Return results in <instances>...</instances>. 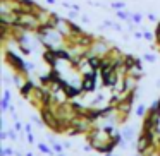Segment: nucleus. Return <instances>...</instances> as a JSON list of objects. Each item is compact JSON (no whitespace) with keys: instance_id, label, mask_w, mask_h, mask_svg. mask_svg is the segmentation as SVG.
I'll return each mask as SVG.
<instances>
[{"instance_id":"16","label":"nucleus","mask_w":160,"mask_h":156,"mask_svg":"<svg viewBox=\"0 0 160 156\" xmlns=\"http://www.w3.org/2000/svg\"><path fill=\"white\" fill-rule=\"evenodd\" d=\"M112 7L117 9V11H121V9H124V4H122V2H114V4H112Z\"/></svg>"},{"instance_id":"12","label":"nucleus","mask_w":160,"mask_h":156,"mask_svg":"<svg viewBox=\"0 0 160 156\" xmlns=\"http://www.w3.org/2000/svg\"><path fill=\"white\" fill-rule=\"evenodd\" d=\"M52 148H53V151H55V153H62L64 149H66V148H64V144H60V142H53Z\"/></svg>"},{"instance_id":"4","label":"nucleus","mask_w":160,"mask_h":156,"mask_svg":"<svg viewBox=\"0 0 160 156\" xmlns=\"http://www.w3.org/2000/svg\"><path fill=\"white\" fill-rule=\"evenodd\" d=\"M102 62H103V57H98V55L88 57V65H90L91 70H100L102 69Z\"/></svg>"},{"instance_id":"25","label":"nucleus","mask_w":160,"mask_h":156,"mask_svg":"<svg viewBox=\"0 0 160 156\" xmlns=\"http://www.w3.org/2000/svg\"><path fill=\"white\" fill-rule=\"evenodd\" d=\"M64 148H66V149H71V148H72V144H71L69 141H66V142H64Z\"/></svg>"},{"instance_id":"3","label":"nucleus","mask_w":160,"mask_h":156,"mask_svg":"<svg viewBox=\"0 0 160 156\" xmlns=\"http://www.w3.org/2000/svg\"><path fill=\"white\" fill-rule=\"evenodd\" d=\"M33 89H35V83H33L31 79H26V83L22 84V87L19 89V93H21V96H22V98H26V100H28L29 94L33 93Z\"/></svg>"},{"instance_id":"8","label":"nucleus","mask_w":160,"mask_h":156,"mask_svg":"<svg viewBox=\"0 0 160 156\" xmlns=\"http://www.w3.org/2000/svg\"><path fill=\"white\" fill-rule=\"evenodd\" d=\"M134 113L138 115V117H145V115L148 113V108H146L145 105H138V108L134 110Z\"/></svg>"},{"instance_id":"17","label":"nucleus","mask_w":160,"mask_h":156,"mask_svg":"<svg viewBox=\"0 0 160 156\" xmlns=\"http://www.w3.org/2000/svg\"><path fill=\"white\" fill-rule=\"evenodd\" d=\"M26 69H28V72H33V70H35V64H33V62H26Z\"/></svg>"},{"instance_id":"2","label":"nucleus","mask_w":160,"mask_h":156,"mask_svg":"<svg viewBox=\"0 0 160 156\" xmlns=\"http://www.w3.org/2000/svg\"><path fill=\"white\" fill-rule=\"evenodd\" d=\"M81 89H83V93H93L97 89V79H93V77H83L81 79Z\"/></svg>"},{"instance_id":"13","label":"nucleus","mask_w":160,"mask_h":156,"mask_svg":"<svg viewBox=\"0 0 160 156\" xmlns=\"http://www.w3.org/2000/svg\"><path fill=\"white\" fill-rule=\"evenodd\" d=\"M143 38L146 40V41H152V40H157L155 35H152L150 31H143Z\"/></svg>"},{"instance_id":"6","label":"nucleus","mask_w":160,"mask_h":156,"mask_svg":"<svg viewBox=\"0 0 160 156\" xmlns=\"http://www.w3.org/2000/svg\"><path fill=\"white\" fill-rule=\"evenodd\" d=\"M134 132H136V129L132 127V125H128V127H124V130H122V137H124L126 141H134Z\"/></svg>"},{"instance_id":"14","label":"nucleus","mask_w":160,"mask_h":156,"mask_svg":"<svg viewBox=\"0 0 160 156\" xmlns=\"http://www.w3.org/2000/svg\"><path fill=\"white\" fill-rule=\"evenodd\" d=\"M141 19H143L141 14H132V16H131V21L136 22V24H139V22H141Z\"/></svg>"},{"instance_id":"30","label":"nucleus","mask_w":160,"mask_h":156,"mask_svg":"<svg viewBox=\"0 0 160 156\" xmlns=\"http://www.w3.org/2000/svg\"><path fill=\"white\" fill-rule=\"evenodd\" d=\"M24 156H33V153H29V151H28V153H26Z\"/></svg>"},{"instance_id":"31","label":"nucleus","mask_w":160,"mask_h":156,"mask_svg":"<svg viewBox=\"0 0 160 156\" xmlns=\"http://www.w3.org/2000/svg\"><path fill=\"white\" fill-rule=\"evenodd\" d=\"M57 156H66V154H64V153H57Z\"/></svg>"},{"instance_id":"29","label":"nucleus","mask_w":160,"mask_h":156,"mask_svg":"<svg viewBox=\"0 0 160 156\" xmlns=\"http://www.w3.org/2000/svg\"><path fill=\"white\" fill-rule=\"evenodd\" d=\"M47 2H48V4H55V0H47Z\"/></svg>"},{"instance_id":"7","label":"nucleus","mask_w":160,"mask_h":156,"mask_svg":"<svg viewBox=\"0 0 160 156\" xmlns=\"http://www.w3.org/2000/svg\"><path fill=\"white\" fill-rule=\"evenodd\" d=\"M38 151L43 153V154H53V153H55L53 149H50L45 142H38Z\"/></svg>"},{"instance_id":"24","label":"nucleus","mask_w":160,"mask_h":156,"mask_svg":"<svg viewBox=\"0 0 160 156\" xmlns=\"http://www.w3.org/2000/svg\"><path fill=\"white\" fill-rule=\"evenodd\" d=\"M24 130H26V134H29V132H31V124H26L24 125Z\"/></svg>"},{"instance_id":"22","label":"nucleus","mask_w":160,"mask_h":156,"mask_svg":"<svg viewBox=\"0 0 160 156\" xmlns=\"http://www.w3.org/2000/svg\"><path fill=\"white\" fill-rule=\"evenodd\" d=\"M14 127H16V130H21V129H24L21 122H14Z\"/></svg>"},{"instance_id":"21","label":"nucleus","mask_w":160,"mask_h":156,"mask_svg":"<svg viewBox=\"0 0 160 156\" xmlns=\"http://www.w3.org/2000/svg\"><path fill=\"white\" fill-rule=\"evenodd\" d=\"M4 98L11 101V91H9V89H5V91H4Z\"/></svg>"},{"instance_id":"27","label":"nucleus","mask_w":160,"mask_h":156,"mask_svg":"<svg viewBox=\"0 0 160 156\" xmlns=\"http://www.w3.org/2000/svg\"><path fill=\"white\" fill-rule=\"evenodd\" d=\"M148 19H150V21H157L155 14H148Z\"/></svg>"},{"instance_id":"1","label":"nucleus","mask_w":160,"mask_h":156,"mask_svg":"<svg viewBox=\"0 0 160 156\" xmlns=\"http://www.w3.org/2000/svg\"><path fill=\"white\" fill-rule=\"evenodd\" d=\"M4 55H5V60H7V64L12 67V69H14V72L24 74V76H28V74H29V72H28V69H26V62L18 55V53L11 52L9 48H5Z\"/></svg>"},{"instance_id":"23","label":"nucleus","mask_w":160,"mask_h":156,"mask_svg":"<svg viewBox=\"0 0 160 156\" xmlns=\"http://www.w3.org/2000/svg\"><path fill=\"white\" fill-rule=\"evenodd\" d=\"M155 38H160V22L157 24V29H155Z\"/></svg>"},{"instance_id":"26","label":"nucleus","mask_w":160,"mask_h":156,"mask_svg":"<svg viewBox=\"0 0 160 156\" xmlns=\"http://www.w3.org/2000/svg\"><path fill=\"white\" fill-rule=\"evenodd\" d=\"M134 38L136 40H141L143 38V33H134Z\"/></svg>"},{"instance_id":"9","label":"nucleus","mask_w":160,"mask_h":156,"mask_svg":"<svg viewBox=\"0 0 160 156\" xmlns=\"http://www.w3.org/2000/svg\"><path fill=\"white\" fill-rule=\"evenodd\" d=\"M131 16L132 14H129V12H126V11H117V17L122 19V21H131Z\"/></svg>"},{"instance_id":"10","label":"nucleus","mask_w":160,"mask_h":156,"mask_svg":"<svg viewBox=\"0 0 160 156\" xmlns=\"http://www.w3.org/2000/svg\"><path fill=\"white\" fill-rule=\"evenodd\" d=\"M16 153L18 151H14L12 148H4L0 151V156H16Z\"/></svg>"},{"instance_id":"20","label":"nucleus","mask_w":160,"mask_h":156,"mask_svg":"<svg viewBox=\"0 0 160 156\" xmlns=\"http://www.w3.org/2000/svg\"><path fill=\"white\" fill-rule=\"evenodd\" d=\"M0 139H2V141L9 139V132H0Z\"/></svg>"},{"instance_id":"18","label":"nucleus","mask_w":160,"mask_h":156,"mask_svg":"<svg viewBox=\"0 0 160 156\" xmlns=\"http://www.w3.org/2000/svg\"><path fill=\"white\" fill-rule=\"evenodd\" d=\"M9 139L16 141V139H18V130H11V132H9Z\"/></svg>"},{"instance_id":"32","label":"nucleus","mask_w":160,"mask_h":156,"mask_svg":"<svg viewBox=\"0 0 160 156\" xmlns=\"http://www.w3.org/2000/svg\"><path fill=\"white\" fill-rule=\"evenodd\" d=\"M139 156H141V154H139Z\"/></svg>"},{"instance_id":"5","label":"nucleus","mask_w":160,"mask_h":156,"mask_svg":"<svg viewBox=\"0 0 160 156\" xmlns=\"http://www.w3.org/2000/svg\"><path fill=\"white\" fill-rule=\"evenodd\" d=\"M115 142H112V139L108 142H105L103 146H100V148H97V151L98 153H103V154H107V153H114V149H115Z\"/></svg>"},{"instance_id":"19","label":"nucleus","mask_w":160,"mask_h":156,"mask_svg":"<svg viewBox=\"0 0 160 156\" xmlns=\"http://www.w3.org/2000/svg\"><path fill=\"white\" fill-rule=\"evenodd\" d=\"M26 135H28V142H29V144H35V137H33L31 132H29V134H26Z\"/></svg>"},{"instance_id":"28","label":"nucleus","mask_w":160,"mask_h":156,"mask_svg":"<svg viewBox=\"0 0 160 156\" xmlns=\"http://www.w3.org/2000/svg\"><path fill=\"white\" fill-rule=\"evenodd\" d=\"M157 111L160 113V98H158V108H157Z\"/></svg>"},{"instance_id":"11","label":"nucleus","mask_w":160,"mask_h":156,"mask_svg":"<svg viewBox=\"0 0 160 156\" xmlns=\"http://www.w3.org/2000/svg\"><path fill=\"white\" fill-rule=\"evenodd\" d=\"M11 101L9 100H5V98H2V101H0V108H2V111H7V110H11Z\"/></svg>"},{"instance_id":"15","label":"nucleus","mask_w":160,"mask_h":156,"mask_svg":"<svg viewBox=\"0 0 160 156\" xmlns=\"http://www.w3.org/2000/svg\"><path fill=\"white\" fill-rule=\"evenodd\" d=\"M145 60H146V62H155L157 57H155V55H152V53H146V55H145Z\"/></svg>"}]
</instances>
